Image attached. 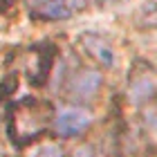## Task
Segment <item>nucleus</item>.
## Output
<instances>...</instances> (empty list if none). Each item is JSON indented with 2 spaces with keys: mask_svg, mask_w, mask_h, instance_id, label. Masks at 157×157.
Returning <instances> with one entry per match:
<instances>
[{
  "mask_svg": "<svg viewBox=\"0 0 157 157\" xmlns=\"http://www.w3.org/2000/svg\"><path fill=\"white\" fill-rule=\"evenodd\" d=\"M144 117H146V126L151 128V132L157 137V108H146Z\"/></svg>",
  "mask_w": 157,
  "mask_h": 157,
  "instance_id": "7",
  "label": "nucleus"
},
{
  "mask_svg": "<svg viewBox=\"0 0 157 157\" xmlns=\"http://www.w3.org/2000/svg\"><path fill=\"white\" fill-rule=\"evenodd\" d=\"M92 112L83 105H67L63 110H56L52 135L56 139H78L90 130L92 126Z\"/></svg>",
  "mask_w": 157,
  "mask_h": 157,
  "instance_id": "3",
  "label": "nucleus"
},
{
  "mask_svg": "<svg viewBox=\"0 0 157 157\" xmlns=\"http://www.w3.org/2000/svg\"><path fill=\"white\" fill-rule=\"evenodd\" d=\"M61 85H63L65 101H70L72 105L90 108L92 103L99 101V97L103 92V85H105L103 70H99L97 65H76L67 70Z\"/></svg>",
  "mask_w": 157,
  "mask_h": 157,
  "instance_id": "2",
  "label": "nucleus"
},
{
  "mask_svg": "<svg viewBox=\"0 0 157 157\" xmlns=\"http://www.w3.org/2000/svg\"><path fill=\"white\" fill-rule=\"evenodd\" d=\"M132 27L139 32L157 29V0H146L132 11Z\"/></svg>",
  "mask_w": 157,
  "mask_h": 157,
  "instance_id": "6",
  "label": "nucleus"
},
{
  "mask_svg": "<svg viewBox=\"0 0 157 157\" xmlns=\"http://www.w3.org/2000/svg\"><path fill=\"white\" fill-rule=\"evenodd\" d=\"M49 2H59V0H25V5L29 7L32 11L38 9V7H43V5H49Z\"/></svg>",
  "mask_w": 157,
  "mask_h": 157,
  "instance_id": "9",
  "label": "nucleus"
},
{
  "mask_svg": "<svg viewBox=\"0 0 157 157\" xmlns=\"http://www.w3.org/2000/svg\"><path fill=\"white\" fill-rule=\"evenodd\" d=\"M5 157H23V155H5Z\"/></svg>",
  "mask_w": 157,
  "mask_h": 157,
  "instance_id": "10",
  "label": "nucleus"
},
{
  "mask_svg": "<svg viewBox=\"0 0 157 157\" xmlns=\"http://www.w3.org/2000/svg\"><path fill=\"white\" fill-rule=\"evenodd\" d=\"M157 97V72L146 61H135L128 72V101L135 105H146Z\"/></svg>",
  "mask_w": 157,
  "mask_h": 157,
  "instance_id": "4",
  "label": "nucleus"
},
{
  "mask_svg": "<svg viewBox=\"0 0 157 157\" xmlns=\"http://www.w3.org/2000/svg\"><path fill=\"white\" fill-rule=\"evenodd\" d=\"M78 45H81V49L85 54H88V59L94 63V65L99 70H115L117 67V49L115 45L101 36V34H94V32H85L78 36Z\"/></svg>",
  "mask_w": 157,
  "mask_h": 157,
  "instance_id": "5",
  "label": "nucleus"
},
{
  "mask_svg": "<svg viewBox=\"0 0 157 157\" xmlns=\"http://www.w3.org/2000/svg\"><path fill=\"white\" fill-rule=\"evenodd\" d=\"M70 157H97V155H94V148H92L90 144H78Z\"/></svg>",
  "mask_w": 157,
  "mask_h": 157,
  "instance_id": "8",
  "label": "nucleus"
},
{
  "mask_svg": "<svg viewBox=\"0 0 157 157\" xmlns=\"http://www.w3.org/2000/svg\"><path fill=\"white\" fill-rule=\"evenodd\" d=\"M112 2H121V0H112Z\"/></svg>",
  "mask_w": 157,
  "mask_h": 157,
  "instance_id": "11",
  "label": "nucleus"
},
{
  "mask_svg": "<svg viewBox=\"0 0 157 157\" xmlns=\"http://www.w3.org/2000/svg\"><path fill=\"white\" fill-rule=\"evenodd\" d=\"M56 108L47 99L23 97L13 101L7 112V137L16 148H27L52 132Z\"/></svg>",
  "mask_w": 157,
  "mask_h": 157,
  "instance_id": "1",
  "label": "nucleus"
}]
</instances>
